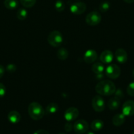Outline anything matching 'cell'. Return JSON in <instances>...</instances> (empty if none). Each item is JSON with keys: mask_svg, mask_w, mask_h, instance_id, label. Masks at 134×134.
Wrapping results in <instances>:
<instances>
[{"mask_svg": "<svg viewBox=\"0 0 134 134\" xmlns=\"http://www.w3.org/2000/svg\"><path fill=\"white\" fill-rule=\"evenodd\" d=\"M95 91L102 96H111L116 92V86L111 81L103 80L95 86Z\"/></svg>", "mask_w": 134, "mask_h": 134, "instance_id": "1", "label": "cell"}, {"mask_svg": "<svg viewBox=\"0 0 134 134\" xmlns=\"http://www.w3.org/2000/svg\"><path fill=\"white\" fill-rule=\"evenodd\" d=\"M30 117L34 120H41L45 115V109L41 104L38 102H32L28 109Z\"/></svg>", "mask_w": 134, "mask_h": 134, "instance_id": "2", "label": "cell"}, {"mask_svg": "<svg viewBox=\"0 0 134 134\" xmlns=\"http://www.w3.org/2000/svg\"><path fill=\"white\" fill-rule=\"evenodd\" d=\"M49 44L53 47H58L62 44L63 42V35L60 31L54 30L49 34L47 37Z\"/></svg>", "mask_w": 134, "mask_h": 134, "instance_id": "3", "label": "cell"}, {"mask_svg": "<svg viewBox=\"0 0 134 134\" xmlns=\"http://www.w3.org/2000/svg\"><path fill=\"white\" fill-rule=\"evenodd\" d=\"M101 15L97 11L89 13L85 17V22L89 26H97L101 22Z\"/></svg>", "mask_w": 134, "mask_h": 134, "instance_id": "4", "label": "cell"}, {"mask_svg": "<svg viewBox=\"0 0 134 134\" xmlns=\"http://www.w3.org/2000/svg\"><path fill=\"white\" fill-rule=\"evenodd\" d=\"M106 75L111 79H116L120 75L121 69L116 64H110L106 69Z\"/></svg>", "mask_w": 134, "mask_h": 134, "instance_id": "5", "label": "cell"}, {"mask_svg": "<svg viewBox=\"0 0 134 134\" xmlns=\"http://www.w3.org/2000/svg\"><path fill=\"white\" fill-rule=\"evenodd\" d=\"M92 107L96 112H102L105 110V100L100 96H95L93 97L91 102Z\"/></svg>", "mask_w": 134, "mask_h": 134, "instance_id": "6", "label": "cell"}, {"mask_svg": "<svg viewBox=\"0 0 134 134\" xmlns=\"http://www.w3.org/2000/svg\"><path fill=\"white\" fill-rule=\"evenodd\" d=\"M73 128L75 132L78 134L85 133L88 131L89 124L85 120L80 119L74 124Z\"/></svg>", "mask_w": 134, "mask_h": 134, "instance_id": "7", "label": "cell"}, {"mask_svg": "<svg viewBox=\"0 0 134 134\" xmlns=\"http://www.w3.org/2000/svg\"><path fill=\"white\" fill-rule=\"evenodd\" d=\"M86 7L87 6L85 3L78 1V2L74 3L73 4H72L70 8V10L72 14H75V15H80L85 11Z\"/></svg>", "mask_w": 134, "mask_h": 134, "instance_id": "8", "label": "cell"}, {"mask_svg": "<svg viewBox=\"0 0 134 134\" xmlns=\"http://www.w3.org/2000/svg\"><path fill=\"white\" fill-rule=\"evenodd\" d=\"M78 109L74 107H71L66 110L64 114V117L66 121L70 122L76 120L78 116Z\"/></svg>", "mask_w": 134, "mask_h": 134, "instance_id": "9", "label": "cell"}, {"mask_svg": "<svg viewBox=\"0 0 134 134\" xmlns=\"http://www.w3.org/2000/svg\"><path fill=\"white\" fill-rule=\"evenodd\" d=\"M122 113L126 116L134 115V101H126L122 105Z\"/></svg>", "mask_w": 134, "mask_h": 134, "instance_id": "10", "label": "cell"}, {"mask_svg": "<svg viewBox=\"0 0 134 134\" xmlns=\"http://www.w3.org/2000/svg\"><path fill=\"white\" fill-rule=\"evenodd\" d=\"M97 58V53L95 50L89 49L85 52L84 60L87 64H91L96 61Z\"/></svg>", "mask_w": 134, "mask_h": 134, "instance_id": "11", "label": "cell"}, {"mask_svg": "<svg viewBox=\"0 0 134 134\" xmlns=\"http://www.w3.org/2000/svg\"><path fill=\"white\" fill-rule=\"evenodd\" d=\"M114 56H115L116 60L120 64H124L127 60V54L123 48L117 49L114 54Z\"/></svg>", "mask_w": 134, "mask_h": 134, "instance_id": "12", "label": "cell"}, {"mask_svg": "<svg viewBox=\"0 0 134 134\" xmlns=\"http://www.w3.org/2000/svg\"><path fill=\"white\" fill-rule=\"evenodd\" d=\"M114 59L112 52L109 50H105L100 55V60L104 64H110Z\"/></svg>", "mask_w": 134, "mask_h": 134, "instance_id": "13", "label": "cell"}, {"mask_svg": "<svg viewBox=\"0 0 134 134\" xmlns=\"http://www.w3.org/2000/svg\"><path fill=\"white\" fill-rule=\"evenodd\" d=\"M8 120L12 124H17L20 120V114L17 111H11L8 114Z\"/></svg>", "mask_w": 134, "mask_h": 134, "instance_id": "14", "label": "cell"}, {"mask_svg": "<svg viewBox=\"0 0 134 134\" xmlns=\"http://www.w3.org/2000/svg\"><path fill=\"white\" fill-rule=\"evenodd\" d=\"M123 113H118L114 115L112 118V124L115 126H120L126 120V117Z\"/></svg>", "mask_w": 134, "mask_h": 134, "instance_id": "15", "label": "cell"}, {"mask_svg": "<svg viewBox=\"0 0 134 134\" xmlns=\"http://www.w3.org/2000/svg\"><path fill=\"white\" fill-rule=\"evenodd\" d=\"M120 99L116 96L111 98L108 102L109 108L112 111H114V110H116L117 109H118V107H120Z\"/></svg>", "mask_w": 134, "mask_h": 134, "instance_id": "16", "label": "cell"}, {"mask_svg": "<svg viewBox=\"0 0 134 134\" xmlns=\"http://www.w3.org/2000/svg\"><path fill=\"white\" fill-rule=\"evenodd\" d=\"M91 70L95 74H102L105 70V67L103 64L101 62H95L93 64L91 67Z\"/></svg>", "mask_w": 134, "mask_h": 134, "instance_id": "17", "label": "cell"}, {"mask_svg": "<svg viewBox=\"0 0 134 134\" xmlns=\"http://www.w3.org/2000/svg\"><path fill=\"white\" fill-rule=\"evenodd\" d=\"M104 123L103 122L99 119H96V120H93L91 124V128L95 132H97L99 131L103 128Z\"/></svg>", "mask_w": 134, "mask_h": 134, "instance_id": "18", "label": "cell"}, {"mask_svg": "<svg viewBox=\"0 0 134 134\" xmlns=\"http://www.w3.org/2000/svg\"><path fill=\"white\" fill-rule=\"evenodd\" d=\"M58 110H59V105L57 103L52 102L47 105V106L46 107L45 112L48 115H51V114H54L56 113Z\"/></svg>", "mask_w": 134, "mask_h": 134, "instance_id": "19", "label": "cell"}, {"mask_svg": "<svg viewBox=\"0 0 134 134\" xmlns=\"http://www.w3.org/2000/svg\"><path fill=\"white\" fill-rule=\"evenodd\" d=\"M4 5L7 9L9 10H13L18 7V2L17 0H5Z\"/></svg>", "mask_w": 134, "mask_h": 134, "instance_id": "20", "label": "cell"}, {"mask_svg": "<svg viewBox=\"0 0 134 134\" xmlns=\"http://www.w3.org/2000/svg\"><path fill=\"white\" fill-rule=\"evenodd\" d=\"M56 56L60 60H65L68 57V52L64 48H60L56 52Z\"/></svg>", "mask_w": 134, "mask_h": 134, "instance_id": "21", "label": "cell"}, {"mask_svg": "<svg viewBox=\"0 0 134 134\" xmlns=\"http://www.w3.org/2000/svg\"><path fill=\"white\" fill-rule=\"evenodd\" d=\"M28 16V12L24 8H20L17 12V17L18 20H24Z\"/></svg>", "mask_w": 134, "mask_h": 134, "instance_id": "22", "label": "cell"}, {"mask_svg": "<svg viewBox=\"0 0 134 134\" xmlns=\"http://www.w3.org/2000/svg\"><path fill=\"white\" fill-rule=\"evenodd\" d=\"M55 8L56 11L59 12V13L63 11L65 9V4H64V1H62V0L56 1L55 3Z\"/></svg>", "mask_w": 134, "mask_h": 134, "instance_id": "23", "label": "cell"}, {"mask_svg": "<svg viewBox=\"0 0 134 134\" xmlns=\"http://www.w3.org/2000/svg\"><path fill=\"white\" fill-rule=\"evenodd\" d=\"M110 3L106 1H105L100 3L99 8L100 11L102 12V13H105L107 10H109V9H110Z\"/></svg>", "mask_w": 134, "mask_h": 134, "instance_id": "24", "label": "cell"}, {"mask_svg": "<svg viewBox=\"0 0 134 134\" xmlns=\"http://www.w3.org/2000/svg\"><path fill=\"white\" fill-rule=\"evenodd\" d=\"M20 3L26 8H30L34 6L36 0H20Z\"/></svg>", "mask_w": 134, "mask_h": 134, "instance_id": "25", "label": "cell"}, {"mask_svg": "<svg viewBox=\"0 0 134 134\" xmlns=\"http://www.w3.org/2000/svg\"><path fill=\"white\" fill-rule=\"evenodd\" d=\"M126 91H127V94L130 95V96H134V81L129 84L127 89H126Z\"/></svg>", "mask_w": 134, "mask_h": 134, "instance_id": "26", "label": "cell"}, {"mask_svg": "<svg viewBox=\"0 0 134 134\" xmlns=\"http://www.w3.org/2000/svg\"><path fill=\"white\" fill-rule=\"evenodd\" d=\"M6 69L9 73H14V72H15L16 70H17V67H16V65H14V64H11L7 65Z\"/></svg>", "mask_w": 134, "mask_h": 134, "instance_id": "27", "label": "cell"}, {"mask_svg": "<svg viewBox=\"0 0 134 134\" xmlns=\"http://www.w3.org/2000/svg\"><path fill=\"white\" fill-rule=\"evenodd\" d=\"M6 93V88L3 84L0 83V98H2L5 95Z\"/></svg>", "mask_w": 134, "mask_h": 134, "instance_id": "28", "label": "cell"}, {"mask_svg": "<svg viewBox=\"0 0 134 134\" xmlns=\"http://www.w3.org/2000/svg\"><path fill=\"white\" fill-rule=\"evenodd\" d=\"M72 128H73V126H72V124L70 122L66 123L65 125H64V130L67 132H70L72 131Z\"/></svg>", "mask_w": 134, "mask_h": 134, "instance_id": "29", "label": "cell"}, {"mask_svg": "<svg viewBox=\"0 0 134 134\" xmlns=\"http://www.w3.org/2000/svg\"><path fill=\"white\" fill-rule=\"evenodd\" d=\"M116 93V96L118 97V98H122L123 97V92H122V90H118L116 92H115Z\"/></svg>", "mask_w": 134, "mask_h": 134, "instance_id": "30", "label": "cell"}, {"mask_svg": "<svg viewBox=\"0 0 134 134\" xmlns=\"http://www.w3.org/2000/svg\"><path fill=\"white\" fill-rule=\"evenodd\" d=\"M34 134H49V133L47 131L44 130H37L36 132H35Z\"/></svg>", "mask_w": 134, "mask_h": 134, "instance_id": "31", "label": "cell"}, {"mask_svg": "<svg viewBox=\"0 0 134 134\" xmlns=\"http://www.w3.org/2000/svg\"><path fill=\"white\" fill-rule=\"evenodd\" d=\"M5 73V68L2 65H0V79L3 76Z\"/></svg>", "mask_w": 134, "mask_h": 134, "instance_id": "32", "label": "cell"}, {"mask_svg": "<svg viewBox=\"0 0 134 134\" xmlns=\"http://www.w3.org/2000/svg\"><path fill=\"white\" fill-rule=\"evenodd\" d=\"M127 3H134V0H123Z\"/></svg>", "mask_w": 134, "mask_h": 134, "instance_id": "33", "label": "cell"}, {"mask_svg": "<svg viewBox=\"0 0 134 134\" xmlns=\"http://www.w3.org/2000/svg\"><path fill=\"white\" fill-rule=\"evenodd\" d=\"M86 134H95V133L92 132H87Z\"/></svg>", "mask_w": 134, "mask_h": 134, "instance_id": "34", "label": "cell"}, {"mask_svg": "<svg viewBox=\"0 0 134 134\" xmlns=\"http://www.w3.org/2000/svg\"><path fill=\"white\" fill-rule=\"evenodd\" d=\"M132 75H133V78H134V69H133V72H132Z\"/></svg>", "mask_w": 134, "mask_h": 134, "instance_id": "35", "label": "cell"}, {"mask_svg": "<svg viewBox=\"0 0 134 134\" xmlns=\"http://www.w3.org/2000/svg\"><path fill=\"white\" fill-rule=\"evenodd\" d=\"M59 134H66V133H59Z\"/></svg>", "mask_w": 134, "mask_h": 134, "instance_id": "36", "label": "cell"}, {"mask_svg": "<svg viewBox=\"0 0 134 134\" xmlns=\"http://www.w3.org/2000/svg\"><path fill=\"white\" fill-rule=\"evenodd\" d=\"M132 134H134V131H133V133H132Z\"/></svg>", "mask_w": 134, "mask_h": 134, "instance_id": "37", "label": "cell"}]
</instances>
